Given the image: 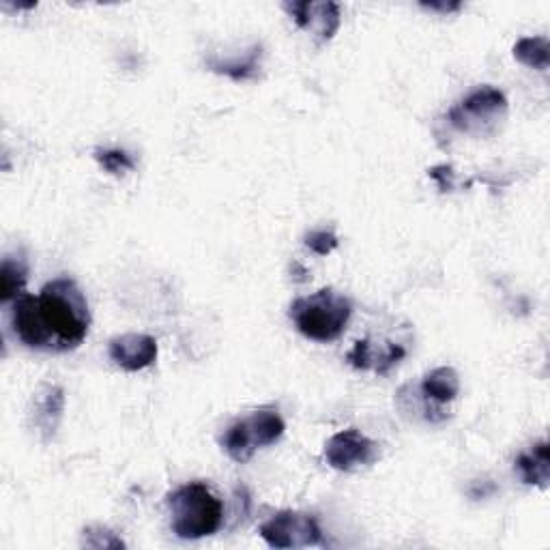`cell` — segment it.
<instances>
[{
	"label": "cell",
	"mask_w": 550,
	"mask_h": 550,
	"mask_svg": "<svg viewBox=\"0 0 550 550\" xmlns=\"http://www.w3.org/2000/svg\"><path fill=\"white\" fill-rule=\"evenodd\" d=\"M11 327L31 349L74 351L91 327V310L76 280L59 278L41 288L37 297L13 301Z\"/></svg>",
	"instance_id": "1"
},
{
	"label": "cell",
	"mask_w": 550,
	"mask_h": 550,
	"mask_svg": "<svg viewBox=\"0 0 550 550\" xmlns=\"http://www.w3.org/2000/svg\"><path fill=\"white\" fill-rule=\"evenodd\" d=\"M172 514V531L181 540H200L222 527L224 505L202 482L183 484L166 497Z\"/></svg>",
	"instance_id": "2"
},
{
	"label": "cell",
	"mask_w": 550,
	"mask_h": 550,
	"mask_svg": "<svg viewBox=\"0 0 550 550\" xmlns=\"http://www.w3.org/2000/svg\"><path fill=\"white\" fill-rule=\"evenodd\" d=\"M353 306L351 299L323 288L310 297H299L291 306V318L303 336L316 342L338 340L349 325Z\"/></svg>",
	"instance_id": "3"
},
{
	"label": "cell",
	"mask_w": 550,
	"mask_h": 550,
	"mask_svg": "<svg viewBox=\"0 0 550 550\" xmlns=\"http://www.w3.org/2000/svg\"><path fill=\"white\" fill-rule=\"evenodd\" d=\"M284 430L286 424L278 411H256L230 426L224 434L222 445L235 462H248L260 447L278 443Z\"/></svg>",
	"instance_id": "4"
},
{
	"label": "cell",
	"mask_w": 550,
	"mask_h": 550,
	"mask_svg": "<svg viewBox=\"0 0 550 550\" xmlns=\"http://www.w3.org/2000/svg\"><path fill=\"white\" fill-rule=\"evenodd\" d=\"M260 538L271 548L321 546L323 533L316 518L303 512H280L260 527Z\"/></svg>",
	"instance_id": "5"
},
{
	"label": "cell",
	"mask_w": 550,
	"mask_h": 550,
	"mask_svg": "<svg viewBox=\"0 0 550 550\" xmlns=\"http://www.w3.org/2000/svg\"><path fill=\"white\" fill-rule=\"evenodd\" d=\"M508 110V99L495 86H480L450 110V123L460 132H480L499 121Z\"/></svg>",
	"instance_id": "6"
},
{
	"label": "cell",
	"mask_w": 550,
	"mask_h": 550,
	"mask_svg": "<svg viewBox=\"0 0 550 550\" xmlns=\"http://www.w3.org/2000/svg\"><path fill=\"white\" fill-rule=\"evenodd\" d=\"M379 456V445L357 428L342 430L334 434L325 445V460L329 467L338 471H353L357 467L372 465Z\"/></svg>",
	"instance_id": "7"
},
{
	"label": "cell",
	"mask_w": 550,
	"mask_h": 550,
	"mask_svg": "<svg viewBox=\"0 0 550 550\" xmlns=\"http://www.w3.org/2000/svg\"><path fill=\"white\" fill-rule=\"evenodd\" d=\"M284 9L291 13L299 28H306L321 39H331L340 28V5L334 0L327 3L301 0V3H286Z\"/></svg>",
	"instance_id": "8"
},
{
	"label": "cell",
	"mask_w": 550,
	"mask_h": 550,
	"mask_svg": "<svg viewBox=\"0 0 550 550\" xmlns=\"http://www.w3.org/2000/svg\"><path fill=\"white\" fill-rule=\"evenodd\" d=\"M110 359L127 372L149 368L157 357V342L144 334H123L110 340Z\"/></svg>",
	"instance_id": "9"
},
{
	"label": "cell",
	"mask_w": 550,
	"mask_h": 550,
	"mask_svg": "<svg viewBox=\"0 0 550 550\" xmlns=\"http://www.w3.org/2000/svg\"><path fill=\"white\" fill-rule=\"evenodd\" d=\"M404 355H407V351H404L400 344L376 346L370 340H359L346 357H349L351 366L359 370H374L379 374H387L389 368H394Z\"/></svg>",
	"instance_id": "10"
},
{
	"label": "cell",
	"mask_w": 550,
	"mask_h": 550,
	"mask_svg": "<svg viewBox=\"0 0 550 550\" xmlns=\"http://www.w3.org/2000/svg\"><path fill=\"white\" fill-rule=\"evenodd\" d=\"M460 392V379L454 368L443 366L432 370L430 374H426V379L422 383V396L437 404V407H443V404L452 402Z\"/></svg>",
	"instance_id": "11"
},
{
	"label": "cell",
	"mask_w": 550,
	"mask_h": 550,
	"mask_svg": "<svg viewBox=\"0 0 550 550\" xmlns=\"http://www.w3.org/2000/svg\"><path fill=\"white\" fill-rule=\"evenodd\" d=\"M516 469L520 473V477H523L525 484H531V486H540V488H546L548 486V471H550V465H548V443L542 441L533 447V450L520 454L518 460H516Z\"/></svg>",
	"instance_id": "12"
},
{
	"label": "cell",
	"mask_w": 550,
	"mask_h": 550,
	"mask_svg": "<svg viewBox=\"0 0 550 550\" xmlns=\"http://www.w3.org/2000/svg\"><path fill=\"white\" fill-rule=\"evenodd\" d=\"M260 56H263V48H260V43H254L250 52L235 56L233 61H220L211 56V59H207V65L217 74H226L233 80H248L260 69Z\"/></svg>",
	"instance_id": "13"
},
{
	"label": "cell",
	"mask_w": 550,
	"mask_h": 550,
	"mask_svg": "<svg viewBox=\"0 0 550 550\" xmlns=\"http://www.w3.org/2000/svg\"><path fill=\"white\" fill-rule=\"evenodd\" d=\"M28 278V267L24 258L7 256L0 267V301L9 303L24 295V286Z\"/></svg>",
	"instance_id": "14"
},
{
	"label": "cell",
	"mask_w": 550,
	"mask_h": 550,
	"mask_svg": "<svg viewBox=\"0 0 550 550\" xmlns=\"http://www.w3.org/2000/svg\"><path fill=\"white\" fill-rule=\"evenodd\" d=\"M63 404H65V396L61 387H48L46 396L39 400L35 409V424L41 428V432H46V437L54 434V428L59 424L63 413Z\"/></svg>",
	"instance_id": "15"
},
{
	"label": "cell",
	"mask_w": 550,
	"mask_h": 550,
	"mask_svg": "<svg viewBox=\"0 0 550 550\" xmlns=\"http://www.w3.org/2000/svg\"><path fill=\"white\" fill-rule=\"evenodd\" d=\"M516 59L533 69H548V39L546 37H523L514 46Z\"/></svg>",
	"instance_id": "16"
},
{
	"label": "cell",
	"mask_w": 550,
	"mask_h": 550,
	"mask_svg": "<svg viewBox=\"0 0 550 550\" xmlns=\"http://www.w3.org/2000/svg\"><path fill=\"white\" fill-rule=\"evenodd\" d=\"M95 159L104 166V170L112 172V175H123V172L134 168L132 157L121 149H97Z\"/></svg>",
	"instance_id": "17"
},
{
	"label": "cell",
	"mask_w": 550,
	"mask_h": 550,
	"mask_svg": "<svg viewBox=\"0 0 550 550\" xmlns=\"http://www.w3.org/2000/svg\"><path fill=\"white\" fill-rule=\"evenodd\" d=\"M306 245L314 254L327 256L338 248V237L329 233V230H314V233L306 235Z\"/></svg>",
	"instance_id": "18"
},
{
	"label": "cell",
	"mask_w": 550,
	"mask_h": 550,
	"mask_svg": "<svg viewBox=\"0 0 550 550\" xmlns=\"http://www.w3.org/2000/svg\"><path fill=\"white\" fill-rule=\"evenodd\" d=\"M84 544L93 546V548H123V540L117 538L112 531L101 529V527H93L84 531Z\"/></svg>",
	"instance_id": "19"
},
{
	"label": "cell",
	"mask_w": 550,
	"mask_h": 550,
	"mask_svg": "<svg viewBox=\"0 0 550 550\" xmlns=\"http://www.w3.org/2000/svg\"><path fill=\"white\" fill-rule=\"evenodd\" d=\"M422 7L432 9V11H443V13H452L458 11L462 5L460 3H422Z\"/></svg>",
	"instance_id": "20"
}]
</instances>
